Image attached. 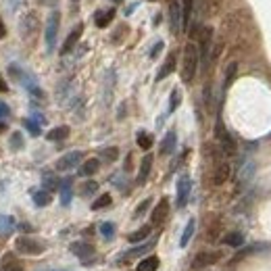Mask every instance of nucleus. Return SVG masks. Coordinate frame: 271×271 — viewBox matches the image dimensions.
Segmentation results:
<instances>
[{
	"instance_id": "24",
	"label": "nucleus",
	"mask_w": 271,
	"mask_h": 271,
	"mask_svg": "<svg viewBox=\"0 0 271 271\" xmlns=\"http://www.w3.org/2000/svg\"><path fill=\"white\" fill-rule=\"evenodd\" d=\"M59 188H61V203L63 205H69V203H71V179H63V182L59 184Z\"/></svg>"
},
{
	"instance_id": "31",
	"label": "nucleus",
	"mask_w": 271,
	"mask_h": 271,
	"mask_svg": "<svg viewBox=\"0 0 271 271\" xmlns=\"http://www.w3.org/2000/svg\"><path fill=\"white\" fill-rule=\"evenodd\" d=\"M136 140H138V146H140V148H144V150H148L150 146H152V142H155V140H152V136L146 134V131H140Z\"/></svg>"
},
{
	"instance_id": "15",
	"label": "nucleus",
	"mask_w": 271,
	"mask_h": 271,
	"mask_svg": "<svg viewBox=\"0 0 271 271\" xmlns=\"http://www.w3.org/2000/svg\"><path fill=\"white\" fill-rule=\"evenodd\" d=\"M81 33H83V23H80L78 27H75V30L69 33V38L65 40V44H63V48H61V52L63 54H67L69 50H73V46L78 44L80 42V38H81Z\"/></svg>"
},
{
	"instance_id": "41",
	"label": "nucleus",
	"mask_w": 271,
	"mask_h": 271,
	"mask_svg": "<svg viewBox=\"0 0 271 271\" xmlns=\"http://www.w3.org/2000/svg\"><path fill=\"white\" fill-rule=\"evenodd\" d=\"M234 75H236V63H232V65L227 67V78H225V83H223V88H227L229 83H232V80H234Z\"/></svg>"
},
{
	"instance_id": "35",
	"label": "nucleus",
	"mask_w": 271,
	"mask_h": 271,
	"mask_svg": "<svg viewBox=\"0 0 271 271\" xmlns=\"http://www.w3.org/2000/svg\"><path fill=\"white\" fill-rule=\"evenodd\" d=\"M96 190H98V184L92 182V179H88V182L81 186V196H90V194H94Z\"/></svg>"
},
{
	"instance_id": "5",
	"label": "nucleus",
	"mask_w": 271,
	"mask_h": 271,
	"mask_svg": "<svg viewBox=\"0 0 271 271\" xmlns=\"http://www.w3.org/2000/svg\"><path fill=\"white\" fill-rule=\"evenodd\" d=\"M19 30H21V36H23L25 40H32V38L38 33V30H40L38 17H36V15H32V13H30V15H25L23 19H21Z\"/></svg>"
},
{
	"instance_id": "4",
	"label": "nucleus",
	"mask_w": 271,
	"mask_h": 271,
	"mask_svg": "<svg viewBox=\"0 0 271 271\" xmlns=\"http://www.w3.org/2000/svg\"><path fill=\"white\" fill-rule=\"evenodd\" d=\"M17 250L19 253H23V255H42L46 250V246L44 244H40V242H36V240H32V238H25V236H21V238L17 240Z\"/></svg>"
},
{
	"instance_id": "9",
	"label": "nucleus",
	"mask_w": 271,
	"mask_h": 271,
	"mask_svg": "<svg viewBox=\"0 0 271 271\" xmlns=\"http://www.w3.org/2000/svg\"><path fill=\"white\" fill-rule=\"evenodd\" d=\"M155 244H157V238H155V240H150V242H144V244H142V246H138V248L128 250L125 255H121V256H119V263L123 265V263H128V261H131V259H136V256L146 255V253H148V250H150L152 246H155Z\"/></svg>"
},
{
	"instance_id": "20",
	"label": "nucleus",
	"mask_w": 271,
	"mask_h": 271,
	"mask_svg": "<svg viewBox=\"0 0 271 271\" xmlns=\"http://www.w3.org/2000/svg\"><path fill=\"white\" fill-rule=\"evenodd\" d=\"M67 136H69V128H67V125H59V128H54V129H50L46 134V138L50 142H61V140H65Z\"/></svg>"
},
{
	"instance_id": "7",
	"label": "nucleus",
	"mask_w": 271,
	"mask_h": 271,
	"mask_svg": "<svg viewBox=\"0 0 271 271\" xmlns=\"http://www.w3.org/2000/svg\"><path fill=\"white\" fill-rule=\"evenodd\" d=\"M190 190H192V182L188 175H182L177 182V207L184 208L188 203V196H190Z\"/></svg>"
},
{
	"instance_id": "33",
	"label": "nucleus",
	"mask_w": 271,
	"mask_h": 271,
	"mask_svg": "<svg viewBox=\"0 0 271 271\" xmlns=\"http://www.w3.org/2000/svg\"><path fill=\"white\" fill-rule=\"evenodd\" d=\"M111 203H113V198H111L109 194H102L100 198H96L94 203H92V208H94V211H98V208H104V207H109Z\"/></svg>"
},
{
	"instance_id": "39",
	"label": "nucleus",
	"mask_w": 271,
	"mask_h": 271,
	"mask_svg": "<svg viewBox=\"0 0 271 271\" xmlns=\"http://www.w3.org/2000/svg\"><path fill=\"white\" fill-rule=\"evenodd\" d=\"M11 146H13V150H19L21 146H23V136H21L19 131H15V134L11 136Z\"/></svg>"
},
{
	"instance_id": "28",
	"label": "nucleus",
	"mask_w": 271,
	"mask_h": 271,
	"mask_svg": "<svg viewBox=\"0 0 271 271\" xmlns=\"http://www.w3.org/2000/svg\"><path fill=\"white\" fill-rule=\"evenodd\" d=\"M157 267H159V256H146V259L140 261L138 271H155Z\"/></svg>"
},
{
	"instance_id": "46",
	"label": "nucleus",
	"mask_w": 271,
	"mask_h": 271,
	"mask_svg": "<svg viewBox=\"0 0 271 271\" xmlns=\"http://www.w3.org/2000/svg\"><path fill=\"white\" fill-rule=\"evenodd\" d=\"M131 167V155H128V163H125V171H128Z\"/></svg>"
},
{
	"instance_id": "6",
	"label": "nucleus",
	"mask_w": 271,
	"mask_h": 271,
	"mask_svg": "<svg viewBox=\"0 0 271 271\" xmlns=\"http://www.w3.org/2000/svg\"><path fill=\"white\" fill-rule=\"evenodd\" d=\"M81 159H83V152H81V150L67 152L65 157H61V159H59L57 169H59V171H69V169H73V167H78V165L81 163Z\"/></svg>"
},
{
	"instance_id": "26",
	"label": "nucleus",
	"mask_w": 271,
	"mask_h": 271,
	"mask_svg": "<svg viewBox=\"0 0 271 271\" xmlns=\"http://www.w3.org/2000/svg\"><path fill=\"white\" fill-rule=\"evenodd\" d=\"M33 203H36V207H48V205L52 203L50 192H46V190H36V192H33Z\"/></svg>"
},
{
	"instance_id": "13",
	"label": "nucleus",
	"mask_w": 271,
	"mask_h": 271,
	"mask_svg": "<svg viewBox=\"0 0 271 271\" xmlns=\"http://www.w3.org/2000/svg\"><path fill=\"white\" fill-rule=\"evenodd\" d=\"M167 213H169V203H167V198L159 200V205L155 207V211H152V217H150L152 225H161L163 221L167 219Z\"/></svg>"
},
{
	"instance_id": "30",
	"label": "nucleus",
	"mask_w": 271,
	"mask_h": 271,
	"mask_svg": "<svg viewBox=\"0 0 271 271\" xmlns=\"http://www.w3.org/2000/svg\"><path fill=\"white\" fill-rule=\"evenodd\" d=\"M179 102H182V90L173 88L171 90V98H169V113H173V111L179 107Z\"/></svg>"
},
{
	"instance_id": "19",
	"label": "nucleus",
	"mask_w": 271,
	"mask_h": 271,
	"mask_svg": "<svg viewBox=\"0 0 271 271\" xmlns=\"http://www.w3.org/2000/svg\"><path fill=\"white\" fill-rule=\"evenodd\" d=\"M115 17V9H107V11H98L94 15V21H96V25L98 27H107L111 21H113Z\"/></svg>"
},
{
	"instance_id": "43",
	"label": "nucleus",
	"mask_w": 271,
	"mask_h": 271,
	"mask_svg": "<svg viewBox=\"0 0 271 271\" xmlns=\"http://www.w3.org/2000/svg\"><path fill=\"white\" fill-rule=\"evenodd\" d=\"M4 92H9V83H6L4 78L0 75V94H4Z\"/></svg>"
},
{
	"instance_id": "37",
	"label": "nucleus",
	"mask_w": 271,
	"mask_h": 271,
	"mask_svg": "<svg viewBox=\"0 0 271 271\" xmlns=\"http://www.w3.org/2000/svg\"><path fill=\"white\" fill-rule=\"evenodd\" d=\"M23 125H25V129L30 131L32 136H40V125H38L36 121H33V119H25Z\"/></svg>"
},
{
	"instance_id": "23",
	"label": "nucleus",
	"mask_w": 271,
	"mask_h": 271,
	"mask_svg": "<svg viewBox=\"0 0 271 271\" xmlns=\"http://www.w3.org/2000/svg\"><path fill=\"white\" fill-rule=\"evenodd\" d=\"M221 242L227 244V246H232V248H240L242 244H244V236L238 234V232H232V234H225Z\"/></svg>"
},
{
	"instance_id": "11",
	"label": "nucleus",
	"mask_w": 271,
	"mask_h": 271,
	"mask_svg": "<svg viewBox=\"0 0 271 271\" xmlns=\"http://www.w3.org/2000/svg\"><path fill=\"white\" fill-rule=\"evenodd\" d=\"M175 63H177V54H175V52H169V54H167L163 67L159 69V73H157V81H163L167 75H171L173 71H175Z\"/></svg>"
},
{
	"instance_id": "27",
	"label": "nucleus",
	"mask_w": 271,
	"mask_h": 271,
	"mask_svg": "<svg viewBox=\"0 0 271 271\" xmlns=\"http://www.w3.org/2000/svg\"><path fill=\"white\" fill-rule=\"evenodd\" d=\"M194 227H196V221L194 219H190L186 223V227H184V234H182V240H179V246L182 248H186L188 246V242H190V238L194 236Z\"/></svg>"
},
{
	"instance_id": "18",
	"label": "nucleus",
	"mask_w": 271,
	"mask_h": 271,
	"mask_svg": "<svg viewBox=\"0 0 271 271\" xmlns=\"http://www.w3.org/2000/svg\"><path fill=\"white\" fill-rule=\"evenodd\" d=\"M71 253L80 259H88V256L94 255V248L90 244H83V242H75V244H71Z\"/></svg>"
},
{
	"instance_id": "21",
	"label": "nucleus",
	"mask_w": 271,
	"mask_h": 271,
	"mask_svg": "<svg viewBox=\"0 0 271 271\" xmlns=\"http://www.w3.org/2000/svg\"><path fill=\"white\" fill-rule=\"evenodd\" d=\"M15 229V219L11 215H0V236H11Z\"/></svg>"
},
{
	"instance_id": "36",
	"label": "nucleus",
	"mask_w": 271,
	"mask_h": 271,
	"mask_svg": "<svg viewBox=\"0 0 271 271\" xmlns=\"http://www.w3.org/2000/svg\"><path fill=\"white\" fill-rule=\"evenodd\" d=\"M100 157L104 159V161H115V159L119 157V150H117L115 146H111V148H104V150L100 152Z\"/></svg>"
},
{
	"instance_id": "40",
	"label": "nucleus",
	"mask_w": 271,
	"mask_h": 271,
	"mask_svg": "<svg viewBox=\"0 0 271 271\" xmlns=\"http://www.w3.org/2000/svg\"><path fill=\"white\" fill-rule=\"evenodd\" d=\"M148 207H150V198H146L144 203H140V205H138L136 213H134V217H142V215L146 213V208H148Z\"/></svg>"
},
{
	"instance_id": "49",
	"label": "nucleus",
	"mask_w": 271,
	"mask_h": 271,
	"mask_svg": "<svg viewBox=\"0 0 271 271\" xmlns=\"http://www.w3.org/2000/svg\"><path fill=\"white\" fill-rule=\"evenodd\" d=\"M52 271H57V269H52ZM59 271H65V269H59Z\"/></svg>"
},
{
	"instance_id": "29",
	"label": "nucleus",
	"mask_w": 271,
	"mask_h": 271,
	"mask_svg": "<svg viewBox=\"0 0 271 271\" xmlns=\"http://www.w3.org/2000/svg\"><path fill=\"white\" fill-rule=\"evenodd\" d=\"M148 236H150V227H148V225H144V227L138 229V232L129 234V236H128V240L131 242V244H136V242H142L144 238H148Z\"/></svg>"
},
{
	"instance_id": "42",
	"label": "nucleus",
	"mask_w": 271,
	"mask_h": 271,
	"mask_svg": "<svg viewBox=\"0 0 271 271\" xmlns=\"http://www.w3.org/2000/svg\"><path fill=\"white\" fill-rule=\"evenodd\" d=\"M163 46H165V44H163L161 40H159L157 44H155V48H152V50H150V59H157V54H159V52L163 50Z\"/></svg>"
},
{
	"instance_id": "2",
	"label": "nucleus",
	"mask_w": 271,
	"mask_h": 271,
	"mask_svg": "<svg viewBox=\"0 0 271 271\" xmlns=\"http://www.w3.org/2000/svg\"><path fill=\"white\" fill-rule=\"evenodd\" d=\"M59 25H61V15L57 11L50 13V17L46 21V32H44V40H46V50L52 52L54 44H57V33H59Z\"/></svg>"
},
{
	"instance_id": "32",
	"label": "nucleus",
	"mask_w": 271,
	"mask_h": 271,
	"mask_svg": "<svg viewBox=\"0 0 271 271\" xmlns=\"http://www.w3.org/2000/svg\"><path fill=\"white\" fill-rule=\"evenodd\" d=\"M192 15V0H184V9H182V27H188Z\"/></svg>"
},
{
	"instance_id": "44",
	"label": "nucleus",
	"mask_w": 271,
	"mask_h": 271,
	"mask_svg": "<svg viewBox=\"0 0 271 271\" xmlns=\"http://www.w3.org/2000/svg\"><path fill=\"white\" fill-rule=\"evenodd\" d=\"M6 115H9V107L0 100V117H6Z\"/></svg>"
},
{
	"instance_id": "14",
	"label": "nucleus",
	"mask_w": 271,
	"mask_h": 271,
	"mask_svg": "<svg viewBox=\"0 0 271 271\" xmlns=\"http://www.w3.org/2000/svg\"><path fill=\"white\" fill-rule=\"evenodd\" d=\"M227 177H229V165L225 161H217V165H215V171H213V184L221 186Z\"/></svg>"
},
{
	"instance_id": "16",
	"label": "nucleus",
	"mask_w": 271,
	"mask_h": 271,
	"mask_svg": "<svg viewBox=\"0 0 271 271\" xmlns=\"http://www.w3.org/2000/svg\"><path fill=\"white\" fill-rule=\"evenodd\" d=\"M175 144H177V134L175 131H167V136L163 138L161 142V155H171L173 150H175Z\"/></svg>"
},
{
	"instance_id": "10",
	"label": "nucleus",
	"mask_w": 271,
	"mask_h": 271,
	"mask_svg": "<svg viewBox=\"0 0 271 271\" xmlns=\"http://www.w3.org/2000/svg\"><path fill=\"white\" fill-rule=\"evenodd\" d=\"M219 259H221V253H198L196 256H194L192 267L203 269V267H208V265H213V263H217Z\"/></svg>"
},
{
	"instance_id": "22",
	"label": "nucleus",
	"mask_w": 271,
	"mask_h": 271,
	"mask_svg": "<svg viewBox=\"0 0 271 271\" xmlns=\"http://www.w3.org/2000/svg\"><path fill=\"white\" fill-rule=\"evenodd\" d=\"M98 167H100L98 159H88V161L81 165V169H80V175H83V177H90V175H94V173L98 171Z\"/></svg>"
},
{
	"instance_id": "17",
	"label": "nucleus",
	"mask_w": 271,
	"mask_h": 271,
	"mask_svg": "<svg viewBox=\"0 0 271 271\" xmlns=\"http://www.w3.org/2000/svg\"><path fill=\"white\" fill-rule=\"evenodd\" d=\"M150 169H152V155H146L140 163V171H138V184H146V179L150 175Z\"/></svg>"
},
{
	"instance_id": "48",
	"label": "nucleus",
	"mask_w": 271,
	"mask_h": 271,
	"mask_svg": "<svg viewBox=\"0 0 271 271\" xmlns=\"http://www.w3.org/2000/svg\"><path fill=\"white\" fill-rule=\"evenodd\" d=\"M40 2H54V0H40Z\"/></svg>"
},
{
	"instance_id": "47",
	"label": "nucleus",
	"mask_w": 271,
	"mask_h": 271,
	"mask_svg": "<svg viewBox=\"0 0 271 271\" xmlns=\"http://www.w3.org/2000/svg\"><path fill=\"white\" fill-rule=\"evenodd\" d=\"M4 129H6V125H4L2 121H0V131H4Z\"/></svg>"
},
{
	"instance_id": "3",
	"label": "nucleus",
	"mask_w": 271,
	"mask_h": 271,
	"mask_svg": "<svg viewBox=\"0 0 271 271\" xmlns=\"http://www.w3.org/2000/svg\"><path fill=\"white\" fill-rule=\"evenodd\" d=\"M215 136H217V140H219V144H221V148H223L225 155H234L236 152V140L232 138V134L223 128L221 119L217 121V128H215Z\"/></svg>"
},
{
	"instance_id": "1",
	"label": "nucleus",
	"mask_w": 271,
	"mask_h": 271,
	"mask_svg": "<svg viewBox=\"0 0 271 271\" xmlns=\"http://www.w3.org/2000/svg\"><path fill=\"white\" fill-rule=\"evenodd\" d=\"M196 69H198V48L192 44L186 46L184 50V63H182V80L186 83H190L194 80V75H196Z\"/></svg>"
},
{
	"instance_id": "45",
	"label": "nucleus",
	"mask_w": 271,
	"mask_h": 271,
	"mask_svg": "<svg viewBox=\"0 0 271 271\" xmlns=\"http://www.w3.org/2000/svg\"><path fill=\"white\" fill-rule=\"evenodd\" d=\"M4 33H6V27L2 23V19H0V38H4Z\"/></svg>"
},
{
	"instance_id": "50",
	"label": "nucleus",
	"mask_w": 271,
	"mask_h": 271,
	"mask_svg": "<svg viewBox=\"0 0 271 271\" xmlns=\"http://www.w3.org/2000/svg\"><path fill=\"white\" fill-rule=\"evenodd\" d=\"M113 2H121V0H113Z\"/></svg>"
},
{
	"instance_id": "8",
	"label": "nucleus",
	"mask_w": 271,
	"mask_h": 271,
	"mask_svg": "<svg viewBox=\"0 0 271 271\" xmlns=\"http://www.w3.org/2000/svg\"><path fill=\"white\" fill-rule=\"evenodd\" d=\"M198 40H200V54H198V59H203L205 65H207L208 48H211V40H213V30H211V27H203V30H200Z\"/></svg>"
},
{
	"instance_id": "25",
	"label": "nucleus",
	"mask_w": 271,
	"mask_h": 271,
	"mask_svg": "<svg viewBox=\"0 0 271 271\" xmlns=\"http://www.w3.org/2000/svg\"><path fill=\"white\" fill-rule=\"evenodd\" d=\"M59 188V179L52 175V173H44L42 175V190H46V192H54Z\"/></svg>"
},
{
	"instance_id": "12",
	"label": "nucleus",
	"mask_w": 271,
	"mask_h": 271,
	"mask_svg": "<svg viewBox=\"0 0 271 271\" xmlns=\"http://www.w3.org/2000/svg\"><path fill=\"white\" fill-rule=\"evenodd\" d=\"M169 13H171V32L179 33V30H182V6H179L177 0H171Z\"/></svg>"
},
{
	"instance_id": "34",
	"label": "nucleus",
	"mask_w": 271,
	"mask_h": 271,
	"mask_svg": "<svg viewBox=\"0 0 271 271\" xmlns=\"http://www.w3.org/2000/svg\"><path fill=\"white\" fill-rule=\"evenodd\" d=\"M2 271H23V265L6 256V259H4V265H2Z\"/></svg>"
},
{
	"instance_id": "38",
	"label": "nucleus",
	"mask_w": 271,
	"mask_h": 271,
	"mask_svg": "<svg viewBox=\"0 0 271 271\" xmlns=\"http://www.w3.org/2000/svg\"><path fill=\"white\" fill-rule=\"evenodd\" d=\"M100 234L104 236V238H113V234H115V223H111V221L102 223V225H100Z\"/></svg>"
}]
</instances>
